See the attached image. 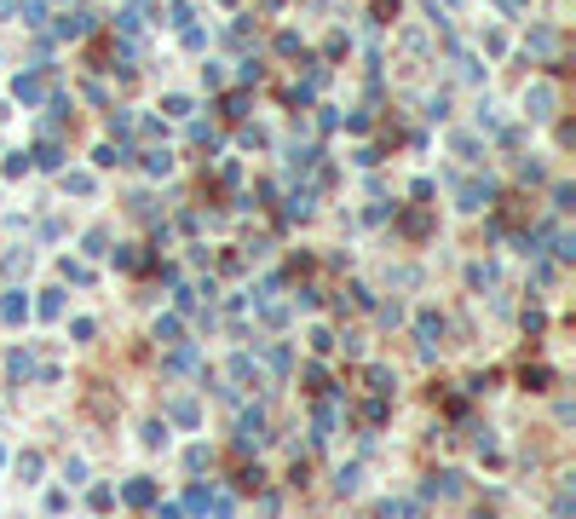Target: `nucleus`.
Here are the masks:
<instances>
[{"mask_svg":"<svg viewBox=\"0 0 576 519\" xmlns=\"http://www.w3.org/2000/svg\"><path fill=\"white\" fill-rule=\"evenodd\" d=\"M265 439H271V432H265V415H259V410H248V415L237 421V450H259Z\"/></svg>","mask_w":576,"mask_h":519,"instance_id":"1","label":"nucleus"},{"mask_svg":"<svg viewBox=\"0 0 576 519\" xmlns=\"http://www.w3.org/2000/svg\"><path fill=\"white\" fill-rule=\"evenodd\" d=\"M58 35L64 40H81V35H93V12L75 6V12H58Z\"/></svg>","mask_w":576,"mask_h":519,"instance_id":"2","label":"nucleus"},{"mask_svg":"<svg viewBox=\"0 0 576 519\" xmlns=\"http://www.w3.org/2000/svg\"><path fill=\"white\" fill-rule=\"evenodd\" d=\"M121 502L127 508H156V479H127L121 485Z\"/></svg>","mask_w":576,"mask_h":519,"instance_id":"3","label":"nucleus"},{"mask_svg":"<svg viewBox=\"0 0 576 519\" xmlns=\"http://www.w3.org/2000/svg\"><path fill=\"white\" fill-rule=\"evenodd\" d=\"M524 110L536 116V121H542V116H553V86H548V81H536V86L524 93Z\"/></svg>","mask_w":576,"mask_h":519,"instance_id":"4","label":"nucleus"},{"mask_svg":"<svg viewBox=\"0 0 576 519\" xmlns=\"http://www.w3.org/2000/svg\"><path fill=\"white\" fill-rule=\"evenodd\" d=\"M12 93H18L23 104H40V99H47V81H40V75H18V86H12Z\"/></svg>","mask_w":576,"mask_h":519,"instance_id":"5","label":"nucleus"},{"mask_svg":"<svg viewBox=\"0 0 576 519\" xmlns=\"http://www.w3.org/2000/svg\"><path fill=\"white\" fill-rule=\"evenodd\" d=\"M490 196H496V191H490V185H478V179L461 185V208H490Z\"/></svg>","mask_w":576,"mask_h":519,"instance_id":"6","label":"nucleus"},{"mask_svg":"<svg viewBox=\"0 0 576 519\" xmlns=\"http://www.w3.org/2000/svg\"><path fill=\"white\" fill-rule=\"evenodd\" d=\"M427 496H461V479H456V473H432V479H427Z\"/></svg>","mask_w":576,"mask_h":519,"instance_id":"7","label":"nucleus"},{"mask_svg":"<svg viewBox=\"0 0 576 519\" xmlns=\"http://www.w3.org/2000/svg\"><path fill=\"white\" fill-rule=\"evenodd\" d=\"M363 381H369V393H375V398H386V393H392V369H380V364H369V369H363Z\"/></svg>","mask_w":576,"mask_h":519,"instance_id":"8","label":"nucleus"},{"mask_svg":"<svg viewBox=\"0 0 576 519\" xmlns=\"http://www.w3.org/2000/svg\"><path fill=\"white\" fill-rule=\"evenodd\" d=\"M530 52H536V58H553V52H559V35H553V29H536V35H530Z\"/></svg>","mask_w":576,"mask_h":519,"instance_id":"9","label":"nucleus"},{"mask_svg":"<svg viewBox=\"0 0 576 519\" xmlns=\"http://www.w3.org/2000/svg\"><path fill=\"white\" fill-rule=\"evenodd\" d=\"M23 312H29L23 294H6V300H0V318H6V323H23Z\"/></svg>","mask_w":576,"mask_h":519,"instance_id":"10","label":"nucleus"},{"mask_svg":"<svg viewBox=\"0 0 576 519\" xmlns=\"http://www.w3.org/2000/svg\"><path fill=\"white\" fill-rule=\"evenodd\" d=\"M121 162H132L127 145H98V167H121Z\"/></svg>","mask_w":576,"mask_h":519,"instance_id":"11","label":"nucleus"},{"mask_svg":"<svg viewBox=\"0 0 576 519\" xmlns=\"http://www.w3.org/2000/svg\"><path fill=\"white\" fill-rule=\"evenodd\" d=\"M6 375H12V381H29V375H35V358H29V352H12V358H6Z\"/></svg>","mask_w":576,"mask_h":519,"instance_id":"12","label":"nucleus"},{"mask_svg":"<svg viewBox=\"0 0 576 519\" xmlns=\"http://www.w3.org/2000/svg\"><path fill=\"white\" fill-rule=\"evenodd\" d=\"M312 208H317V196H312V191H294V196H288V220H305Z\"/></svg>","mask_w":576,"mask_h":519,"instance_id":"13","label":"nucleus"},{"mask_svg":"<svg viewBox=\"0 0 576 519\" xmlns=\"http://www.w3.org/2000/svg\"><path fill=\"white\" fill-rule=\"evenodd\" d=\"M415 329H421V346H438V335H444V323H438L432 312H421V323H415Z\"/></svg>","mask_w":576,"mask_h":519,"instance_id":"14","label":"nucleus"},{"mask_svg":"<svg viewBox=\"0 0 576 519\" xmlns=\"http://www.w3.org/2000/svg\"><path fill=\"white\" fill-rule=\"evenodd\" d=\"M358 479H363V467H340V473H334V491L351 496V491H358Z\"/></svg>","mask_w":576,"mask_h":519,"instance_id":"15","label":"nucleus"},{"mask_svg":"<svg viewBox=\"0 0 576 519\" xmlns=\"http://www.w3.org/2000/svg\"><path fill=\"white\" fill-rule=\"evenodd\" d=\"M167 415H173V421H185V427H196V404H191V398H173Z\"/></svg>","mask_w":576,"mask_h":519,"instance_id":"16","label":"nucleus"},{"mask_svg":"<svg viewBox=\"0 0 576 519\" xmlns=\"http://www.w3.org/2000/svg\"><path fill=\"white\" fill-rule=\"evenodd\" d=\"M115 266L121 272H145V254L139 248H115Z\"/></svg>","mask_w":576,"mask_h":519,"instance_id":"17","label":"nucleus"},{"mask_svg":"<svg viewBox=\"0 0 576 519\" xmlns=\"http://www.w3.org/2000/svg\"><path fill=\"white\" fill-rule=\"evenodd\" d=\"M363 427H386V398H369L363 404Z\"/></svg>","mask_w":576,"mask_h":519,"instance_id":"18","label":"nucleus"},{"mask_svg":"<svg viewBox=\"0 0 576 519\" xmlns=\"http://www.w3.org/2000/svg\"><path fill=\"white\" fill-rule=\"evenodd\" d=\"M145 445H150V450L167 445V421H145Z\"/></svg>","mask_w":576,"mask_h":519,"instance_id":"19","label":"nucleus"},{"mask_svg":"<svg viewBox=\"0 0 576 519\" xmlns=\"http://www.w3.org/2000/svg\"><path fill=\"white\" fill-rule=\"evenodd\" d=\"M35 473H40V456H35V450H23V456H18V479L29 485V479H35Z\"/></svg>","mask_w":576,"mask_h":519,"instance_id":"20","label":"nucleus"},{"mask_svg":"<svg viewBox=\"0 0 576 519\" xmlns=\"http://www.w3.org/2000/svg\"><path fill=\"white\" fill-rule=\"evenodd\" d=\"M58 312H64V294L47 289V294H40V318H58Z\"/></svg>","mask_w":576,"mask_h":519,"instance_id":"21","label":"nucleus"},{"mask_svg":"<svg viewBox=\"0 0 576 519\" xmlns=\"http://www.w3.org/2000/svg\"><path fill=\"white\" fill-rule=\"evenodd\" d=\"M208 462H213V456H208V445H191V450H185V467H191V473H202Z\"/></svg>","mask_w":576,"mask_h":519,"instance_id":"22","label":"nucleus"},{"mask_svg":"<svg viewBox=\"0 0 576 519\" xmlns=\"http://www.w3.org/2000/svg\"><path fill=\"white\" fill-rule=\"evenodd\" d=\"M185 513H208V485H191V496H185Z\"/></svg>","mask_w":576,"mask_h":519,"instance_id":"23","label":"nucleus"},{"mask_svg":"<svg viewBox=\"0 0 576 519\" xmlns=\"http://www.w3.org/2000/svg\"><path fill=\"white\" fill-rule=\"evenodd\" d=\"M259 485H265L259 467H242V473H237V491H259Z\"/></svg>","mask_w":576,"mask_h":519,"instance_id":"24","label":"nucleus"},{"mask_svg":"<svg viewBox=\"0 0 576 519\" xmlns=\"http://www.w3.org/2000/svg\"><path fill=\"white\" fill-rule=\"evenodd\" d=\"M208 513H213V519H231L237 508H231V496H213V491H208Z\"/></svg>","mask_w":576,"mask_h":519,"instance_id":"25","label":"nucleus"},{"mask_svg":"<svg viewBox=\"0 0 576 519\" xmlns=\"http://www.w3.org/2000/svg\"><path fill=\"white\" fill-rule=\"evenodd\" d=\"M75 196H93V173H69V179H64Z\"/></svg>","mask_w":576,"mask_h":519,"instance_id":"26","label":"nucleus"},{"mask_svg":"<svg viewBox=\"0 0 576 519\" xmlns=\"http://www.w3.org/2000/svg\"><path fill=\"white\" fill-rule=\"evenodd\" d=\"M305 386H312V393H329V375L317 364H305Z\"/></svg>","mask_w":576,"mask_h":519,"instance_id":"27","label":"nucleus"},{"mask_svg":"<svg viewBox=\"0 0 576 519\" xmlns=\"http://www.w3.org/2000/svg\"><path fill=\"white\" fill-rule=\"evenodd\" d=\"M277 52H288V58L300 52V35H294V29H283V35H277Z\"/></svg>","mask_w":576,"mask_h":519,"instance_id":"28","label":"nucleus"},{"mask_svg":"<svg viewBox=\"0 0 576 519\" xmlns=\"http://www.w3.org/2000/svg\"><path fill=\"white\" fill-rule=\"evenodd\" d=\"M162 110H167V116H191V99H179V93H173V99H162Z\"/></svg>","mask_w":576,"mask_h":519,"instance_id":"29","label":"nucleus"},{"mask_svg":"<svg viewBox=\"0 0 576 519\" xmlns=\"http://www.w3.org/2000/svg\"><path fill=\"white\" fill-rule=\"evenodd\" d=\"M110 133H132V116L127 110H110Z\"/></svg>","mask_w":576,"mask_h":519,"instance_id":"30","label":"nucleus"},{"mask_svg":"<svg viewBox=\"0 0 576 519\" xmlns=\"http://www.w3.org/2000/svg\"><path fill=\"white\" fill-rule=\"evenodd\" d=\"M35 162H40V167H58L64 156H58V145H40V150H35Z\"/></svg>","mask_w":576,"mask_h":519,"instance_id":"31","label":"nucleus"},{"mask_svg":"<svg viewBox=\"0 0 576 519\" xmlns=\"http://www.w3.org/2000/svg\"><path fill=\"white\" fill-rule=\"evenodd\" d=\"M93 329H98L93 318H75V323H69V335H75V340H93Z\"/></svg>","mask_w":576,"mask_h":519,"instance_id":"32","label":"nucleus"},{"mask_svg":"<svg viewBox=\"0 0 576 519\" xmlns=\"http://www.w3.org/2000/svg\"><path fill=\"white\" fill-rule=\"evenodd\" d=\"M156 340H179V318H162L156 323Z\"/></svg>","mask_w":576,"mask_h":519,"instance_id":"33","label":"nucleus"},{"mask_svg":"<svg viewBox=\"0 0 576 519\" xmlns=\"http://www.w3.org/2000/svg\"><path fill=\"white\" fill-rule=\"evenodd\" d=\"M156 519H185V508H173V502H162V513Z\"/></svg>","mask_w":576,"mask_h":519,"instance_id":"34","label":"nucleus"},{"mask_svg":"<svg viewBox=\"0 0 576 519\" xmlns=\"http://www.w3.org/2000/svg\"><path fill=\"white\" fill-rule=\"evenodd\" d=\"M18 12V0H0V18H12Z\"/></svg>","mask_w":576,"mask_h":519,"instance_id":"35","label":"nucleus"},{"mask_svg":"<svg viewBox=\"0 0 576 519\" xmlns=\"http://www.w3.org/2000/svg\"><path fill=\"white\" fill-rule=\"evenodd\" d=\"M0 462H6V450H0Z\"/></svg>","mask_w":576,"mask_h":519,"instance_id":"36","label":"nucleus"}]
</instances>
